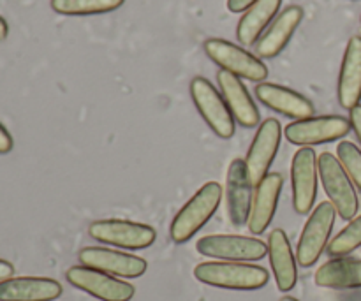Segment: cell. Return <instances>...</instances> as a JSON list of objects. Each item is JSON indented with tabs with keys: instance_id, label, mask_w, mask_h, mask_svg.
<instances>
[{
	"instance_id": "1",
	"label": "cell",
	"mask_w": 361,
	"mask_h": 301,
	"mask_svg": "<svg viewBox=\"0 0 361 301\" xmlns=\"http://www.w3.org/2000/svg\"><path fill=\"white\" fill-rule=\"evenodd\" d=\"M194 277L207 285L231 291H257L270 281L263 266L235 261H208L194 268Z\"/></svg>"
},
{
	"instance_id": "23",
	"label": "cell",
	"mask_w": 361,
	"mask_h": 301,
	"mask_svg": "<svg viewBox=\"0 0 361 301\" xmlns=\"http://www.w3.org/2000/svg\"><path fill=\"white\" fill-rule=\"evenodd\" d=\"M282 0H257L245 11L236 27V37L242 44L252 46L259 41L271 20L277 16Z\"/></svg>"
},
{
	"instance_id": "27",
	"label": "cell",
	"mask_w": 361,
	"mask_h": 301,
	"mask_svg": "<svg viewBox=\"0 0 361 301\" xmlns=\"http://www.w3.org/2000/svg\"><path fill=\"white\" fill-rule=\"evenodd\" d=\"M14 147V141L13 136L9 134V130L0 123V155H6L13 150Z\"/></svg>"
},
{
	"instance_id": "3",
	"label": "cell",
	"mask_w": 361,
	"mask_h": 301,
	"mask_svg": "<svg viewBox=\"0 0 361 301\" xmlns=\"http://www.w3.org/2000/svg\"><path fill=\"white\" fill-rule=\"evenodd\" d=\"M317 171H319L324 192L330 197V203L334 204L337 214L344 221H353L360 208L358 194H356L355 183L342 168L337 155H334L331 152H323L321 155H317Z\"/></svg>"
},
{
	"instance_id": "2",
	"label": "cell",
	"mask_w": 361,
	"mask_h": 301,
	"mask_svg": "<svg viewBox=\"0 0 361 301\" xmlns=\"http://www.w3.org/2000/svg\"><path fill=\"white\" fill-rule=\"evenodd\" d=\"M222 201V185L207 182L175 215L169 235L175 243H185L210 221Z\"/></svg>"
},
{
	"instance_id": "30",
	"label": "cell",
	"mask_w": 361,
	"mask_h": 301,
	"mask_svg": "<svg viewBox=\"0 0 361 301\" xmlns=\"http://www.w3.org/2000/svg\"><path fill=\"white\" fill-rule=\"evenodd\" d=\"M14 275V266L6 259H0V282L7 281V278H13Z\"/></svg>"
},
{
	"instance_id": "6",
	"label": "cell",
	"mask_w": 361,
	"mask_h": 301,
	"mask_svg": "<svg viewBox=\"0 0 361 301\" xmlns=\"http://www.w3.org/2000/svg\"><path fill=\"white\" fill-rule=\"evenodd\" d=\"M88 235L106 245L118 247L127 250H141L154 245L157 233L152 226L140 224L122 219H104L88 226Z\"/></svg>"
},
{
	"instance_id": "5",
	"label": "cell",
	"mask_w": 361,
	"mask_h": 301,
	"mask_svg": "<svg viewBox=\"0 0 361 301\" xmlns=\"http://www.w3.org/2000/svg\"><path fill=\"white\" fill-rule=\"evenodd\" d=\"M190 97L196 104L197 111L203 116L204 123L214 130L221 140H231L235 136L236 122L226 104L224 97L217 88L203 76H196L190 81Z\"/></svg>"
},
{
	"instance_id": "19",
	"label": "cell",
	"mask_w": 361,
	"mask_h": 301,
	"mask_svg": "<svg viewBox=\"0 0 361 301\" xmlns=\"http://www.w3.org/2000/svg\"><path fill=\"white\" fill-rule=\"evenodd\" d=\"M303 20V9L300 6H289L279 14L267 32L256 42V53L259 59H275L291 41L293 34Z\"/></svg>"
},
{
	"instance_id": "18",
	"label": "cell",
	"mask_w": 361,
	"mask_h": 301,
	"mask_svg": "<svg viewBox=\"0 0 361 301\" xmlns=\"http://www.w3.org/2000/svg\"><path fill=\"white\" fill-rule=\"evenodd\" d=\"M256 97L267 108L282 113L288 118L303 120L314 116V104L298 92L277 83H259L256 87Z\"/></svg>"
},
{
	"instance_id": "32",
	"label": "cell",
	"mask_w": 361,
	"mask_h": 301,
	"mask_svg": "<svg viewBox=\"0 0 361 301\" xmlns=\"http://www.w3.org/2000/svg\"><path fill=\"white\" fill-rule=\"evenodd\" d=\"M281 301H300V300L293 298V296H284V298H281Z\"/></svg>"
},
{
	"instance_id": "28",
	"label": "cell",
	"mask_w": 361,
	"mask_h": 301,
	"mask_svg": "<svg viewBox=\"0 0 361 301\" xmlns=\"http://www.w3.org/2000/svg\"><path fill=\"white\" fill-rule=\"evenodd\" d=\"M349 122H351V129L355 130L356 137H358L361 145V104L355 106V108L349 111Z\"/></svg>"
},
{
	"instance_id": "26",
	"label": "cell",
	"mask_w": 361,
	"mask_h": 301,
	"mask_svg": "<svg viewBox=\"0 0 361 301\" xmlns=\"http://www.w3.org/2000/svg\"><path fill=\"white\" fill-rule=\"evenodd\" d=\"M337 159L345 169L351 182L361 190V150L351 141H341L337 147Z\"/></svg>"
},
{
	"instance_id": "17",
	"label": "cell",
	"mask_w": 361,
	"mask_h": 301,
	"mask_svg": "<svg viewBox=\"0 0 361 301\" xmlns=\"http://www.w3.org/2000/svg\"><path fill=\"white\" fill-rule=\"evenodd\" d=\"M268 257L279 291L289 293L298 282V261L284 229H274L268 236Z\"/></svg>"
},
{
	"instance_id": "10",
	"label": "cell",
	"mask_w": 361,
	"mask_h": 301,
	"mask_svg": "<svg viewBox=\"0 0 361 301\" xmlns=\"http://www.w3.org/2000/svg\"><path fill=\"white\" fill-rule=\"evenodd\" d=\"M66 278L71 285L101 301H130L136 293L134 285L129 282L120 281L113 275L102 274L94 268H87L83 264L71 266Z\"/></svg>"
},
{
	"instance_id": "7",
	"label": "cell",
	"mask_w": 361,
	"mask_h": 301,
	"mask_svg": "<svg viewBox=\"0 0 361 301\" xmlns=\"http://www.w3.org/2000/svg\"><path fill=\"white\" fill-rule=\"evenodd\" d=\"M196 249L201 256L235 263L261 261L268 254V245L263 240L240 235H210L197 240Z\"/></svg>"
},
{
	"instance_id": "13",
	"label": "cell",
	"mask_w": 361,
	"mask_h": 301,
	"mask_svg": "<svg viewBox=\"0 0 361 301\" xmlns=\"http://www.w3.org/2000/svg\"><path fill=\"white\" fill-rule=\"evenodd\" d=\"M78 259L83 266L120 278H137L147 271V261L143 257L104 247H85L78 254Z\"/></svg>"
},
{
	"instance_id": "16",
	"label": "cell",
	"mask_w": 361,
	"mask_h": 301,
	"mask_svg": "<svg viewBox=\"0 0 361 301\" xmlns=\"http://www.w3.org/2000/svg\"><path fill=\"white\" fill-rule=\"evenodd\" d=\"M219 87H221L222 97H224L226 104H228L229 111H231L235 122L245 129H252L259 123V109H257L256 102L250 97L249 90L245 85L242 83L238 76L226 70H219L217 73Z\"/></svg>"
},
{
	"instance_id": "21",
	"label": "cell",
	"mask_w": 361,
	"mask_h": 301,
	"mask_svg": "<svg viewBox=\"0 0 361 301\" xmlns=\"http://www.w3.org/2000/svg\"><path fill=\"white\" fill-rule=\"evenodd\" d=\"M60 282L46 277H13L0 282V301H53L62 296Z\"/></svg>"
},
{
	"instance_id": "29",
	"label": "cell",
	"mask_w": 361,
	"mask_h": 301,
	"mask_svg": "<svg viewBox=\"0 0 361 301\" xmlns=\"http://www.w3.org/2000/svg\"><path fill=\"white\" fill-rule=\"evenodd\" d=\"M257 0H228V9L231 13H245L252 4H256Z\"/></svg>"
},
{
	"instance_id": "31",
	"label": "cell",
	"mask_w": 361,
	"mask_h": 301,
	"mask_svg": "<svg viewBox=\"0 0 361 301\" xmlns=\"http://www.w3.org/2000/svg\"><path fill=\"white\" fill-rule=\"evenodd\" d=\"M7 34H9V27H7V21L4 20L2 16H0V41H4V39L7 37Z\"/></svg>"
},
{
	"instance_id": "9",
	"label": "cell",
	"mask_w": 361,
	"mask_h": 301,
	"mask_svg": "<svg viewBox=\"0 0 361 301\" xmlns=\"http://www.w3.org/2000/svg\"><path fill=\"white\" fill-rule=\"evenodd\" d=\"M351 130V122L344 116L326 115L295 120L286 125L284 136L291 145L314 147V145L331 143L345 137Z\"/></svg>"
},
{
	"instance_id": "24",
	"label": "cell",
	"mask_w": 361,
	"mask_h": 301,
	"mask_svg": "<svg viewBox=\"0 0 361 301\" xmlns=\"http://www.w3.org/2000/svg\"><path fill=\"white\" fill-rule=\"evenodd\" d=\"M126 0H51V9L63 16H92L118 9Z\"/></svg>"
},
{
	"instance_id": "12",
	"label": "cell",
	"mask_w": 361,
	"mask_h": 301,
	"mask_svg": "<svg viewBox=\"0 0 361 301\" xmlns=\"http://www.w3.org/2000/svg\"><path fill=\"white\" fill-rule=\"evenodd\" d=\"M317 154L310 147H302L291 162L293 207L300 215L312 211L317 197Z\"/></svg>"
},
{
	"instance_id": "14",
	"label": "cell",
	"mask_w": 361,
	"mask_h": 301,
	"mask_svg": "<svg viewBox=\"0 0 361 301\" xmlns=\"http://www.w3.org/2000/svg\"><path fill=\"white\" fill-rule=\"evenodd\" d=\"M226 201L233 224L245 226L252 207V183L247 175L245 159H233L229 164L226 178Z\"/></svg>"
},
{
	"instance_id": "22",
	"label": "cell",
	"mask_w": 361,
	"mask_h": 301,
	"mask_svg": "<svg viewBox=\"0 0 361 301\" xmlns=\"http://www.w3.org/2000/svg\"><path fill=\"white\" fill-rule=\"evenodd\" d=\"M314 281L319 288L358 289L361 288V259L334 257L317 268Z\"/></svg>"
},
{
	"instance_id": "20",
	"label": "cell",
	"mask_w": 361,
	"mask_h": 301,
	"mask_svg": "<svg viewBox=\"0 0 361 301\" xmlns=\"http://www.w3.org/2000/svg\"><path fill=\"white\" fill-rule=\"evenodd\" d=\"M338 102L351 111L361 101V35L349 39L338 74Z\"/></svg>"
},
{
	"instance_id": "25",
	"label": "cell",
	"mask_w": 361,
	"mask_h": 301,
	"mask_svg": "<svg viewBox=\"0 0 361 301\" xmlns=\"http://www.w3.org/2000/svg\"><path fill=\"white\" fill-rule=\"evenodd\" d=\"M361 247V215L349 221V224L330 240L328 243V256L331 257H345L355 252Z\"/></svg>"
},
{
	"instance_id": "11",
	"label": "cell",
	"mask_w": 361,
	"mask_h": 301,
	"mask_svg": "<svg viewBox=\"0 0 361 301\" xmlns=\"http://www.w3.org/2000/svg\"><path fill=\"white\" fill-rule=\"evenodd\" d=\"M282 140V125L277 118H267L261 122L252 145L249 147L245 157L247 175L250 183L259 185L261 180L268 175L275 161Z\"/></svg>"
},
{
	"instance_id": "4",
	"label": "cell",
	"mask_w": 361,
	"mask_h": 301,
	"mask_svg": "<svg viewBox=\"0 0 361 301\" xmlns=\"http://www.w3.org/2000/svg\"><path fill=\"white\" fill-rule=\"evenodd\" d=\"M337 210L330 201H323L310 211L309 221L303 226L296 247V261L302 268H310L319 261L321 254L328 249L331 231H334Z\"/></svg>"
},
{
	"instance_id": "8",
	"label": "cell",
	"mask_w": 361,
	"mask_h": 301,
	"mask_svg": "<svg viewBox=\"0 0 361 301\" xmlns=\"http://www.w3.org/2000/svg\"><path fill=\"white\" fill-rule=\"evenodd\" d=\"M203 48L212 62L217 63L226 73H231L235 76L245 78L250 81H257V83H263L267 80V63L261 62L252 53L238 48L233 42L224 41V39H208V41H204Z\"/></svg>"
},
{
	"instance_id": "15",
	"label": "cell",
	"mask_w": 361,
	"mask_h": 301,
	"mask_svg": "<svg viewBox=\"0 0 361 301\" xmlns=\"http://www.w3.org/2000/svg\"><path fill=\"white\" fill-rule=\"evenodd\" d=\"M284 178L281 173H268L259 185H256V194L252 197L249 222L247 228L252 235H263L271 224L277 211L279 197H281Z\"/></svg>"
}]
</instances>
